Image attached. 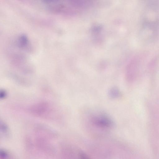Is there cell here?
<instances>
[{
	"instance_id": "6da1fadb",
	"label": "cell",
	"mask_w": 159,
	"mask_h": 159,
	"mask_svg": "<svg viewBox=\"0 0 159 159\" xmlns=\"http://www.w3.org/2000/svg\"><path fill=\"white\" fill-rule=\"evenodd\" d=\"M93 122L96 125L102 127H109L111 126L112 124L110 120L102 116H98L95 118Z\"/></svg>"
},
{
	"instance_id": "7a4b0ae2",
	"label": "cell",
	"mask_w": 159,
	"mask_h": 159,
	"mask_svg": "<svg viewBox=\"0 0 159 159\" xmlns=\"http://www.w3.org/2000/svg\"><path fill=\"white\" fill-rule=\"evenodd\" d=\"M7 156V153L6 152L3 151H0V157L5 158Z\"/></svg>"
}]
</instances>
